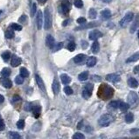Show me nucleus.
Here are the masks:
<instances>
[{
	"label": "nucleus",
	"mask_w": 139,
	"mask_h": 139,
	"mask_svg": "<svg viewBox=\"0 0 139 139\" xmlns=\"http://www.w3.org/2000/svg\"><path fill=\"white\" fill-rule=\"evenodd\" d=\"M137 35H138V38H139V30H138V34Z\"/></svg>",
	"instance_id": "680f3d73"
},
{
	"label": "nucleus",
	"mask_w": 139,
	"mask_h": 139,
	"mask_svg": "<svg viewBox=\"0 0 139 139\" xmlns=\"http://www.w3.org/2000/svg\"><path fill=\"white\" fill-rule=\"evenodd\" d=\"M91 95H92V92H89V91H88L86 89H83V90H82V96H83V98H85V99H88V98L91 96Z\"/></svg>",
	"instance_id": "2f4dec72"
},
{
	"label": "nucleus",
	"mask_w": 139,
	"mask_h": 139,
	"mask_svg": "<svg viewBox=\"0 0 139 139\" xmlns=\"http://www.w3.org/2000/svg\"><path fill=\"white\" fill-rule=\"evenodd\" d=\"M15 36L14 34V31H13L12 29H9V30H7L6 31H5V37H6L7 38H13Z\"/></svg>",
	"instance_id": "c756f323"
},
{
	"label": "nucleus",
	"mask_w": 139,
	"mask_h": 139,
	"mask_svg": "<svg viewBox=\"0 0 139 139\" xmlns=\"http://www.w3.org/2000/svg\"><path fill=\"white\" fill-rule=\"evenodd\" d=\"M18 21L21 23V24H26L27 21H28V18H27V17H26V15H22V16L19 17Z\"/></svg>",
	"instance_id": "e433bc0d"
},
{
	"label": "nucleus",
	"mask_w": 139,
	"mask_h": 139,
	"mask_svg": "<svg viewBox=\"0 0 139 139\" xmlns=\"http://www.w3.org/2000/svg\"><path fill=\"white\" fill-rule=\"evenodd\" d=\"M112 121H113V117L111 115H109V114H104V115H102L99 118L98 123H99L100 126L108 127L112 123Z\"/></svg>",
	"instance_id": "f03ea898"
},
{
	"label": "nucleus",
	"mask_w": 139,
	"mask_h": 139,
	"mask_svg": "<svg viewBox=\"0 0 139 139\" xmlns=\"http://www.w3.org/2000/svg\"><path fill=\"white\" fill-rule=\"evenodd\" d=\"M64 91L65 93L67 94V95H71V94H73V90L71 87L69 86H66L64 88Z\"/></svg>",
	"instance_id": "79ce46f5"
},
{
	"label": "nucleus",
	"mask_w": 139,
	"mask_h": 139,
	"mask_svg": "<svg viewBox=\"0 0 139 139\" xmlns=\"http://www.w3.org/2000/svg\"><path fill=\"white\" fill-rule=\"evenodd\" d=\"M139 60V51L136 52L135 54H133L131 57H129L126 60L127 63H133V62H136Z\"/></svg>",
	"instance_id": "a211bd4d"
},
{
	"label": "nucleus",
	"mask_w": 139,
	"mask_h": 139,
	"mask_svg": "<svg viewBox=\"0 0 139 139\" xmlns=\"http://www.w3.org/2000/svg\"><path fill=\"white\" fill-rule=\"evenodd\" d=\"M21 62H22V60H21V58L19 57H18V56L13 55L12 57H11V64L12 67H18V65H20Z\"/></svg>",
	"instance_id": "1a4fd4ad"
},
{
	"label": "nucleus",
	"mask_w": 139,
	"mask_h": 139,
	"mask_svg": "<svg viewBox=\"0 0 139 139\" xmlns=\"http://www.w3.org/2000/svg\"><path fill=\"white\" fill-rule=\"evenodd\" d=\"M101 15L103 19H109L111 17V12L109 10H103V11H102Z\"/></svg>",
	"instance_id": "412c9836"
},
{
	"label": "nucleus",
	"mask_w": 139,
	"mask_h": 139,
	"mask_svg": "<svg viewBox=\"0 0 139 139\" xmlns=\"http://www.w3.org/2000/svg\"><path fill=\"white\" fill-rule=\"evenodd\" d=\"M102 96L104 99H109L114 95V89L109 85H102L101 87Z\"/></svg>",
	"instance_id": "f257e3e1"
},
{
	"label": "nucleus",
	"mask_w": 139,
	"mask_h": 139,
	"mask_svg": "<svg viewBox=\"0 0 139 139\" xmlns=\"http://www.w3.org/2000/svg\"><path fill=\"white\" fill-rule=\"evenodd\" d=\"M106 79H107L109 82H111V83H117L120 81V76L115 73H111V74H108L106 76Z\"/></svg>",
	"instance_id": "0eeeda50"
},
{
	"label": "nucleus",
	"mask_w": 139,
	"mask_h": 139,
	"mask_svg": "<svg viewBox=\"0 0 139 139\" xmlns=\"http://www.w3.org/2000/svg\"><path fill=\"white\" fill-rule=\"evenodd\" d=\"M32 111V112H33L34 116H35V117H37L38 118L40 115V107L39 106H33Z\"/></svg>",
	"instance_id": "cd10ccee"
},
{
	"label": "nucleus",
	"mask_w": 139,
	"mask_h": 139,
	"mask_svg": "<svg viewBox=\"0 0 139 139\" xmlns=\"http://www.w3.org/2000/svg\"><path fill=\"white\" fill-rule=\"evenodd\" d=\"M4 101H5V97H4L3 96L0 94V103H4Z\"/></svg>",
	"instance_id": "864d4df0"
},
{
	"label": "nucleus",
	"mask_w": 139,
	"mask_h": 139,
	"mask_svg": "<svg viewBox=\"0 0 139 139\" xmlns=\"http://www.w3.org/2000/svg\"><path fill=\"white\" fill-rule=\"evenodd\" d=\"M129 108H130V104L129 103H123V102H122L119 104V109L121 110L123 112H125V111H127L129 110Z\"/></svg>",
	"instance_id": "5701e85b"
},
{
	"label": "nucleus",
	"mask_w": 139,
	"mask_h": 139,
	"mask_svg": "<svg viewBox=\"0 0 139 139\" xmlns=\"http://www.w3.org/2000/svg\"><path fill=\"white\" fill-rule=\"evenodd\" d=\"M20 75L23 78H27L29 77V71L26 68H21L20 69Z\"/></svg>",
	"instance_id": "72a5a7b5"
},
{
	"label": "nucleus",
	"mask_w": 139,
	"mask_h": 139,
	"mask_svg": "<svg viewBox=\"0 0 139 139\" xmlns=\"http://www.w3.org/2000/svg\"><path fill=\"white\" fill-rule=\"evenodd\" d=\"M99 50H100V44L98 43V41L94 40V42L92 44V52L94 54H97L99 52Z\"/></svg>",
	"instance_id": "aec40b11"
},
{
	"label": "nucleus",
	"mask_w": 139,
	"mask_h": 139,
	"mask_svg": "<svg viewBox=\"0 0 139 139\" xmlns=\"http://www.w3.org/2000/svg\"><path fill=\"white\" fill-rule=\"evenodd\" d=\"M0 82H1V84L5 87V88L10 89L12 87V82H11L8 78H5V77H3V78L1 79Z\"/></svg>",
	"instance_id": "f8f14e48"
},
{
	"label": "nucleus",
	"mask_w": 139,
	"mask_h": 139,
	"mask_svg": "<svg viewBox=\"0 0 139 139\" xmlns=\"http://www.w3.org/2000/svg\"><path fill=\"white\" fill-rule=\"evenodd\" d=\"M133 121H134V115L131 112L127 113L126 116H125V122L127 123H133Z\"/></svg>",
	"instance_id": "4be33fe9"
},
{
	"label": "nucleus",
	"mask_w": 139,
	"mask_h": 139,
	"mask_svg": "<svg viewBox=\"0 0 139 139\" xmlns=\"http://www.w3.org/2000/svg\"><path fill=\"white\" fill-rule=\"evenodd\" d=\"M61 80L63 84H68L71 82V78L67 74H61Z\"/></svg>",
	"instance_id": "f3484780"
},
{
	"label": "nucleus",
	"mask_w": 139,
	"mask_h": 139,
	"mask_svg": "<svg viewBox=\"0 0 139 139\" xmlns=\"http://www.w3.org/2000/svg\"><path fill=\"white\" fill-rule=\"evenodd\" d=\"M62 46H63V43H61H61H59V44H57V46H56V48H55L54 51H59V50H61V48H62Z\"/></svg>",
	"instance_id": "8fccbe9b"
},
{
	"label": "nucleus",
	"mask_w": 139,
	"mask_h": 139,
	"mask_svg": "<svg viewBox=\"0 0 139 139\" xmlns=\"http://www.w3.org/2000/svg\"><path fill=\"white\" fill-rule=\"evenodd\" d=\"M45 24H44V27H45L46 30H49L52 27V24H53V19H52V14L50 12L49 9L46 8L45 10Z\"/></svg>",
	"instance_id": "7ed1b4c3"
},
{
	"label": "nucleus",
	"mask_w": 139,
	"mask_h": 139,
	"mask_svg": "<svg viewBox=\"0 0 139 139\" xmlns=\"http://www.w3.org/2000/svg\"><path fill=\"white\" fill-rule=\"evenodd\" d=\"M36 10H37V6H36V4H32V9H31V15L34 16L36 13Z\"/></svg>",
	"instance_id": "a18cd8bd"
},
{
	"label": "nucleus",
	"mask_w": 139,
	"mask_h": 139,
	"mask_svg": "<svg viewBox=\"0 0 139 139\" xmlns=\"http://www.w3.org/2000/svg\"><path fill=\"white\" fill-rule=\"evenodd\" d=\"M36 81H37V84L40 90L43 92H46V86H45V84H44V82H43V80H42V78L39 77V75H36Z\"/></svg>",
	"instance_id": "2eb2a0df"
},
{
	"label": "nucleus",
	"mask_w": 139,
	"mask_h": 139,
	"mask_svg": "<svg viewBox=\"0 0 139 139\" xmlns=\"http://www.w3.org/2000/svg\"><path fill=\"white\" fill-rule=\"evenodd\" d=\"M138 101H139V98H138L137 94L135 91H130L128 96L129 104H130V105H135V104H136L138 103Z\"/></svg>",
	"instance_id": "39448f33"
},
{
	"label": "nucleus",
	"mask_w": 139,
	"mask_h": 139,
	"mask_svg": "<svg viewBox=\"0 0 139 139\" xmlns=\"http://www.w3.org/2000/svg\"><path fill=\"white\" fill-rule=\"evenodd\" d=\"M32 103H26V105H25V110L26 111H31L32 110Z\"/></svg>",
	"instance_id": "de8ad7c7"
},
{
	"label": "nucleus",
	"mask_w": 139,
	"mask_h": 139,
	"mask_svg": "<svg viewBox=\"0 0 139 139\" xmlns=\"http://www.w3.org/2000/svg\"><path fill=\"white\" fill-rule=\"evenodd\" d=\"M68 23H69V20H68V19H67V20H65L64 23L62 24V25H63V26H66L67 24H68Z\"/></svg>",
	"instance_id": "4d7b16f0"
},
{
	"label": "nucleus",
	"mask_w": 139,
	"mask_h": 139,
	"mask_svg": "<svg viewBox=\"0 0 139 139\" xmlns=\"http://www.w3.org/2000/svg\"><path fill=\"white\" fill-rule=\"evenodd\" d=\"M11 29L14 30H18V31H20V30H22V26L19 25L18 24H11Z\"/></svg>",
	"instance_id": "4c0bfd02"
},
{
	"label": "nucleus",
	"mask_w": 139,
	"mask_h": 139,
	"mask_svg": "<svg viewBox=\"0 0 139 139\" xmlns=\"http://www.w3.org/2000/svg\"><path fill=\"white\" fill-rule=\"evenodd\" d=\"M86 22H87V20L85 17H79V18L77 19V23L80 24H86Z\"/></svg>",
	"instance_id": "49530a36"
},
{
	"label": "nucleus",
	"mask_w": 139,
	"mask_h": 139,
	"mask_svg": "<svg viewBox=\"0 0 139 139\" xmlns=\"http://www.w3.org/2000/svg\"><path fill=\"white\" fill-rule=\"evenodd\" d=\"M102 33L98 30H94L89 33V39L94 40H94H97L98 38H102Z\"/></svg>",
	"instance_id": "6e6552de"
},
{
	"label": "nucleus",
	"mask_w": 139,
	"mask_h": 139,
	"mask_svg": "<svg viewBox=\"0 0 139 139\" xmlns=\"http://www.w3.org/2000/svg\"><path fill=\"white\" fill-rule=\"evenodd\" d=\"M87 45H88V44H87L86 41H82V48H87Z\"/></svg>",
	"instance_id": "5fc2aeb1"
},
{
	"label": "nucleus",
	"mask_w": 139,
	"mask_h": 139,
	"mask_svg": "<svg viewBox=\"0 0 139 139\" xmlns=\"http://www.w3.org/2000/svg\"><path fill=\"white\" fill-rule=\"evenodd\" d=\"M84 89H86V90H88V91L92 92L93 90H94V85H93L92 84H87L86 86L84 87Z\"/></svg>",
	"instance_id": "37998d69"
},
{
	"label": "nucleus",
	"mask_w": 139,
	"mask_h": 139,
	"mask_svg": "<svg viewBox=\"0 0 139 139\" xmlns=\"http://www.w3.org/2000/svg\"><path fill=\"white\" fill-rule=\"evenodd\" d=\"M5 123H4L3 119H1V120H0V131L4 130H5Z\"/></svg>",
	"instance_id": "09e8293b"
},
{
	"label": "nucleus",
	"mask_w": 139,
	"mask_h": 139,
	"mask_svg": "<svg viewBox=\"0 0 139 139\" xmlns=\"http://www.w3.org/2000/svg\"><path fill=\"white\" fill-rule=\"evenodd\" d=\"M38 2L39 4H41V5H43V4H45L46 2V0H38Z\"/></svg>",
	"instance_id": "13d9d810"
},
{
	"label": "nucleus",
	"mask_w": 139,
	"mask_h": 139,
	"mask_svg": "<svg viewBox=\"0 0 139 139\" xmlns=\"http://www.w3.org/2000/svg\"><path fill=\"white\" fill-rule=\"evenodd\" d=\"M1 75L5 78H8V77L11 75V71H10L9 68H4L1 71Z\"/></svg>",
	"instance_id": "c85d7f7f"
},
{
	"label": "nucleus",
	"mask_w": 139,
	"mask_h": 139,
	"mask_svg": "<svg viewBox=\"0 0 139 139\" xmlns=\"http://www.w3.org/2000/svg\"><path fill=\"white\" fill-rule=\"evenodd\" d=\"M52 88H53V92L54 95H57V94H59V90H61V84H59V81L57 80V79H54L53 82V86H52Z\"/></svg>",
	"instance_id": "9b49d317"
},
{
	"label": "nucleus",
	"mask_w": 139,
	"mask_h": 139,
	"mask_svg": "<svg viewBox=\"0 0 139 139\" xmlns=\"http://www.w3.org/2000/svg\"><path fill=\"white\" fill-rule=\"evenodd\" d=\"M15 82H16L17 84H22L23 82H24V78H23L21 75H19V76H17L16 78H15Z\"/></svg>",
	"instance_id": "c9c22d12"
},
{
	"label": "nucleus",
	"mask_w": 139,
	"mask_h": 139,
	"mask_svg": "<svg viewBox=\"0 0 139 139\" xmlns=\"http://www.w3.org/2000/svg\"><path fill=\"white\" fill-rule=\"evenodd\" d=\"M36 21H37V27L38 30H40L43 24V14H42L41 11H38L37 17H36Z\"/></svg>",
	"instance_id": "ddd939ff"
},
{
	"label": "nucleus",
	"mask_w": 139,
	"mask_h": 139,
	"mask_svg": "<svg viewBox=\"0 0 139 139\" xmlns=\"http://www.w3.org/2000/svg\"><path fill=\"white\" fill-rule=\"evenodd\" d=\"M101 1L104 2V3H109V2H110L111 0H101Z\"/></svg>",
	"instance_id": "bf43d9fd"
},
{
	"label": "nucleus",
	"mask_w": 139,
	"mask_h": 139,
	"mask_svg": "<svg viewBox=\"0 0 139 139\" xmlns=\"http://www.w3.org/2000/svg\"><path fill=\"white\" fill-rule=\"evenodd\" d=\"M25 126V121L24 120H18V123H17V127L19 129V130H23Z\"/></svg>",
	"instance_id": "58836bf2"
},
{
	"label": "nucleus",
	"mask_w": 139,
	"mask_h": 139,
	"mask_svg": "<svg viewBox=\"0 0 139 139\" xmlns=\"http://www.w3.org/2000/svg\"><path fill=\"white\" fill-rule=\"evenodd\" d=\"M98 24H94V23H92V24H86V25H82L80 27H77L76 28V30H85V29H88V28H93L94 26H97Z\"/></svg>",
	"instance_id": "b1692460"
},
{
	"label": "nucleus",
	"mask_w": 139,
	"mask_h": 139,
	"mask_svg": "<svg viewBox=\"0 0 139 139\" xmlns=\"http://www.w3.org/2000/svg\"><path fill=\"white\" fill-rule=\"evenodd\" d=\"M119 104H120V103H119L118 101H112L110 102V103H109V108H111V109H113V110H115L119 108Z\"/></svg>",
	"instance_id": "7c9ffc66"
},
{
	"label": "nucleus",
	"mask_w": 139,
	"mask_h": 139,
	"mask_svg": "<svg viewBox=\"0 0 139 139\" xmlns=\"http://www.w3.org/2000/svg\"><path fill=\"white\" fill-rule=\"evenodd\" d=\"M78 78H79V80H80V81L87 80L88 78V71H83V72L80 73Z\"/></svg>",
	"instance_id": "393cba45"
},
{
	"label": "nucleus",
	"mask_w": 139,
	"mask_h": 139,
	"mask_svg": "<svg viewBox=\"0 0 139 139\" xmlns=\"http://www.w3.org/2000/svg\"><path fill=\"white\" fill-rule=\"evenodd\" d=\"M20 100V97H19L18 96H14V97L12 98V102L14 103V102H17V101H19Z\"/></svg>",
	"instance_id": "603ef678"
},
{
	"label": "nucleus",
	"mask_w": 139,
	"mask_h": 139,
	"mask_svg": "<svg viewBox=\"0 0 139 139\" xmlns=\"http://www.w3.org/2000/svg\"><path fill=\"white\" fill-rule=\"evenodd\" d=\"M84 137H85L84 135L82 134V133H80V132L75 133L74 136H73V138H74V139H82V138H84Z\"/></svg>",
	"instance_id": "a19ab883"
},
{
	"label": "nucleus",
	"mask_w": 139,
	"mask_h": 139,
	"mask_svg": "<svg viewBox=\"0 0 139 139\" xmlns=\"http://www.w3.org/2000/svg\"><path fill=\"white\" fill-rule=\"evenodd\" d=\"M74 5L77 8H82V7L83 6V2H82V0H75Z\"/></svg>",
	"instance_id": "ea45409f"
},
{
	"label": "nucleus",
	"mask_w": 139,
	"mask_h": 139,
	"mask_svg": "<svg viewBox=\"0 0 139 139\" xmlns=\"http://www.w3.org/2000/svg\"><path fill=\"white\" fill-rule=\"evenodd\" d=\"M46 44L47 45V47L50 48V49H53V46H54V44H55V40H54V38H53V36H51V35H48V36L46 37Z\"/></svg>",
	"instance_id": "9d476101"
},
{
	"label": "nucleus",
	"mask_w": 139,
	"mask_h": 139,
	"mask_svg": "<svg viewBox=\"0 0 139 139\" xmlns=\"http://www.w3.org/2000/svg\"><path fill=\"white\" fill-rule=\"evenodd\" d=\"M2 119V117H1V115H0V120H1Z\"/></svg>",
	"instance_id": "052dcab7"
},
{
	"label": "nucleus",
	"mask_w": 139,
	"mask_h": 139,
	"mask_svg": "<svg viewBox=\"0 0 139 139\" xmlns=\"http://www.w3.org/2000/svg\"><path fill=\"white\" fill-rule=\"evenodd\" d=\"M10 136H11V137L16 138V139L20 138V135H19L18 132H15V131H11V132H10Z\"/></svg>",
	"instance_id": "c03bdc74"
},
{
	"label": "nucleus",
	"mask_w": 139,
	"mask_h": 139,
	"mask_svg": "<svg viewBox=\"0 0 139 139\" xmlns=\"http://www.w3.org/2000/svg\"><path fill=\"white\" fill-rule=\"evenodd\" d=\"M139 17H137V18L136 19V21H135V24H132V26L130 27V33H134L135 31L136 30V29H137L138 27V24H139Z\"/></svg>",
	"instance_id": "bb28decb"
},
{
	"label": "nucleus",
	"mask_w": 139,
	"mask_h": 139,
	"mask_svg": "<svg viewBox=\"0 0 139 139\" xmlns=\"http://www.w3.org/2000/svg\"><path fill=\"white\" fill-rule=\"evenodd\" d=\"M93 79H94L95 82H100L101 81V78L99 76H93Z\"/></svg>",
	"instance_id": "3c124183"
},
{
	"label": "nucleus",
	"mask_w": 139,
	"mask_h": 139,
	"mask_svg": "<svg viewBox=\"0 0 139 139\" xmlns=\"http://www.w3.org/2000/svg\"><path fill=\"white\" fill-rule=\"evenodd\" d=\"M88 17H89L90 19L96 18V17H97V12H96V11L94 8H91L89 10V11H88Z\"/></svg>",
	"instance_id": "a878e982"
},
{
	"label": "nucleus",
	"mask_w": 139,
	"mask_h": 139,
	"mask_svg": "<svg viewBox=\"0 0 139 139\" xmlns=\"http://www.w3.org/2000/svg\"><path fill=\"white\" fill-rule=\"evenodd\" d=\"M10 57H11V53H10L9 51H5V52H4V53L2 54V58H3L5 62L8 61Z\"/></svg>",
	"instance_id": "f704fd0d"
},
{
	"label": "nucleus",
	"mask_w": 139,
	"mask_h": 139,
	"mask_svg": "<svg viewBox=\"0 0 139 139\" xmlns=\"http://www.w3.org/2000/svg\"><path fill=\"white\" fill-rule=\"evenodd\" d=\"M85 59H86V55H84V54H78L74 58V61L77 64H82V63H84Z\"/></svg>",
	"instance_id": "4468645a"
},
{
	"label": "nucleus",
	"mask_w": 139,
	"mask_h": 139,
	"mask_svg": "<svg viewBox=\"0 0 139 139\" xmlns=\"http://www.w3.org/2000/svg\"><path fill=\"white\" fill-rule=\"evenodd\" d=\"M59 8H61V11H62V13L67 14V13L71 10V4H70V2L67 1V0H63V1L61 2V7H59Z\"/></svg>",
	"instance_id": "423d86ee"
},
{
	"label": "nucleus",
	"mask_w": 139,
	"mask_h": 139,
	"mask_svg": "<svg viewBox=\"0 0 139 139\" xmlns=\"http://www.w3.org/2000/svg\"><path fill=\"white\" fill-rule=\"evenodd\" d=\"M128 84H129V86H130V88L135 89V88H137L139 84H138V81L136 80V78H129V80H128Z\"/></svg>",
	"instance_id": "dca6fc26"
},
{
	"label": "nucleus",
	"mask_w": 139,
	"mask_h": 139,
	"mask_svg": "<svg viewBox=\"0 0 139 139\" xmlns=\"http://www.w3.org/2000/svg\"><path fill=\"white\" fill-rule=\"evenodd\" d=\"M133 18H134V13L129 12V13H127V14L123 17V18L121 19V21H120V23H119V24H120V25L122 27H126L127 24H128L129 23L131 22V21L133 20Z\"/></svg>",
	"instance_id": "20e7f679"
},
{
	"label": "nucleus",
	"mask_w": 139,
	"mask_h": 139,
	"mask_svg": "<svg viewBox=\"0 0 139 139\" xmlns=\"http://www.w3.org/2000/svg\"><path fill=\"white\" fill-rule=\"evenodd\" d=\"M75 47H76V44H74V42H69L67 45V50H69L70 51H74L75 50Z\"/></svg>",
	"instance_id": "473e14b6"
},
{
	"label": "nucleus",
	"mask_w": 139,
	"mask_h": 139,
	"mask_svg": "<svg viewBox=\"0 0 139 139\" xmlns=\"http://www.w3.org/2000/svg\"><path fill=\"white\" fill-rule=\"evenodd\" d=\"M135 72H136V74L139 75V65H138V66H136V68H135Z\"/></svg>",
	"instance_id": "6e6d98bb"
},
{
	"label": "nucleus",
	"mask_w": 139,
	"mask_h": 139,
	"mask_svg": "<svg viewBox=\"0 0 139 139\" xmlns=\"http://www.w3.org/2000/svg\"><path fill=\"white\" fill-rule=\"evenodd\" d=\"M96 62H97L96 57H90L88 59V61H87V65H88V67H94V65L96 64Z\"/></svg>",
	"instance_id": "6ab92c4d"
}]
</instances>
